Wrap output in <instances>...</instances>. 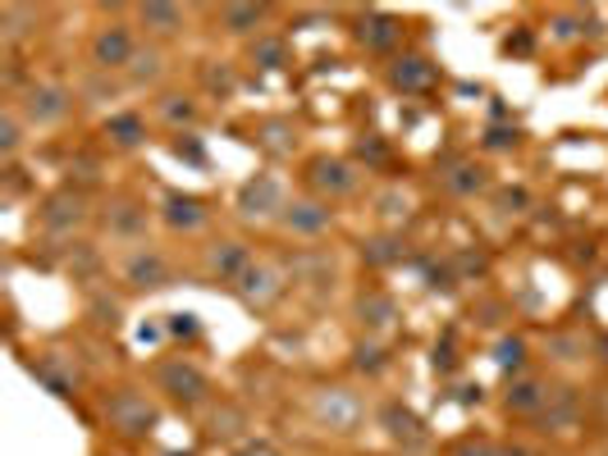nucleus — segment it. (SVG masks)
I'll return each mask as SVG.
<instances>
[{"instance_id":"1","label":"nucleus","mask_w":608,"mask_h":456,"mask_svg":"<svg viewBox=\"0 0 608 456\" xmlns=\"http://www.w3.org/2000/svg\"><path fill=\"white\" fill-rule=\"evenodd\" d=\"M156 388L170 397L174 407L183 411H198L211 402V379H206V369L198 361H188V356H170V361H160L156 365Z\"/></svg>"},{"instance_id":"2","label":"nucleus","mask_w":608,"mask_h":456,"mask_svg":"<svg viewBox=\"0 0 608 456\" xmlns=\"http://www.w3.org/2000/svg\"><path fill=\"white\" fill-rule=\"evenodd\" d=\"M105 424L115 434L124 438H147L156 424H160V411L147 392H137V388H115L105 397Z\"/></svg>"},{"instance_id":"3","label":"nucleus","mask_w":608,"mask_h":456,"mask_svg":"<svg viewBox=\"0 0 608 456\" xmlns=\"http://www.w3.org/2000/svg\"><path fill=\"white\" fill-rule=\"evenodd\" d=\"M14 110L23 114V124H33V128H50V124L69 119V110H74V92L65 88V82L37 78V82H27V88L19 92Z\"/></svg>"},{"instance_id":"4","label":"nucleus","mask_w":608,"mask_h":456,"mask_svg":"<svg viewBox=\"0 0 608 456\" xmlns=\"http://www.w3.org/2000/svg\"><path fill=\"white\" fill-rule=\"evenodd\" d=\"M37 224H42V233H50V238H74L78 228L88 224V202H82V192L60 187V192L42 196V206H37Z\"/></svg>"},{"instance_id":"5","label":"nucleus","mask_w":608,"mask_h":456,"mask_svg":"<svg viewBox=\"0 0 608 456\" xmlns=\"http://www.w3.org/2000/svg\"><path fill=\"white\" fill-rule=\"evenodd\" d=\"M312 411H316V420L325 424L329 434H352L357 424H362V415H367L362 397L348 392V388H320L312 397Z\"/></svg>"},{"instance_id":"6","label":"nucleus","mask_w":608,"mask_h":456,"mask_svg":"<svg viewBox=\"0 0 608 456\" xmlns=\"http://www.w3.org/2000/svg\"><path fill=\"white\" fill-rule=\"evenodd\" d=\"M284 288H289V278L274 270L270 261H252V265H247V274L234 283V297H238L247 310H270L274 301L284 297Z\"/></svg>"},{"instance_id":"7","label":"nucleus","mask_w":608,"mask_h":456,"mask_svg":"<svg viewBox=\"0 0 608 456\" xmlns=\"http://www.w3.org/2000/svg\"><path fill=\"white\" fill-rule=\"evenodd\" d=\"M390 88L398 96H426L435 92V82H439V65L430 60V55H417V50H407V55H394V65H390Z\"/></svg>"},{"instance_id":"8","label":"nucleus","mask_w":608,"mask_h":456,"mask_svg":"<svg viewBox=\"0 0 608 456\" xmlns=\"http://www.w3.org/2000/svg\"><path fill=\"white\" fill-rule=\"evenodd\" d=\"M307 187L320 202H335V196L357 192V169L339 156H316V160H307Z\"/></svg>"},{"instance_id":"9","label":"nucleus","mask_w":608,"mask_h":456,"mask_svg":"<svg viewBox=\"0 0 608 456\" xmlns=\"http://www.w3.org/2000/svg\"><path fill=\"white\" fill-rule=\"evenodd\" d=\"M284 206H289L284 183L274 174H257L238 187V215L243 219H274V215H284Z\"/></svg>"},{"instance_id":"10","label":"nucleus","mask_w":608,"mask_h":456,"mask_svg":"<svg viewBox=\"0 0 608 456\" xmlns=\"http://www.w3.org/2000/svg\"><path fill=\"white\" fill-rule=\"evenodd\" d=\"M170 278H174V270H170V261H165L156 247H137L124 261V283H128V288H137V293L170 288Z\"/></svg>"},{"instance_id":"11","label":"nucleus","mask_w":608,"mask_h":456,"mask_svg":"<svg viewBox=\"0 0 608 456\" xmlns=\"http://www.w3.org/2000/svg\"><path fill=\"white\" fill-rule=\"evenodd\" d=\"M380 424H384V434H390L403 452H426V447H430L426 420H421L417 411H407L403 402H384V407H380Z\"/></svg>"},{"instance_id":"12","label":"nucleus","mask_w":608,"mask_h":456,"mask_svg":"<svg viewBox=\"0 0 608 456\" xmlns=\"http://www.w3.org/2000/svg\"><path fill=\"white\" fill-rule=\"evenodd\" d=\"M133 50H137V42H133V33H128V23H105V27H97V37H92V65H97L101 73L128 69Z\"/></svg>"},{"instance_id":"13","label":"nucleus","mask_w":608,"mask_h":456,"mask_svg":"<svg viewBox=\"0 0 608 456\" xmlns=\"http://www.w3.org/2000/svg\"><path fill=\"white\" fill-rule=\"evenodd\" d=\"M280 224L297 238H320L325 228L335 224V210H329V202H320V196H293L280 215Z\"/></svg>"},{"instance_id":"14","label":"nucleus","mask_w":608,"mask_h":456,"mask_svg":"<svg viewBox=\"0 0 608 456\" xmlns=\"http://www.w3.org/2000/svg\"><path fill=\"white\" fill-rule=\"evenodd\" d=\"M357 42H362V50H371V55H390L403 42V19L384 14V10H367L357 19Z\"/></svg>"},{"instance_id":"15","label":"nucleus","mask_w":608,"mask_h":456,"mask_svg":"<svg viewBox=\"0 0 608 456\" xmlns=\"http://www.w3.org/2000/svg\"><path fill=\"white\" fill-rule=\"evenodd\" d=\"M439 183H444V192H453V196H476V192L489 187V174H485V164L466 160V156H444V164H439Z\"/></svg>"},{"instance_id":"16","label":"nucleus","mask_w":608,"mask_h":456,"mask_svg":"<svg viewBox=\"0 0 608 456\" xmlns=\"http://www.w3.org/2000/svg\"><path fill=\"white\" fill-rule=\"evenodd\" d=\"M160 219H165V228H174V233H198L206 224V202L192 192H165Z\"/></svg>"},{"instance_id":"17","label":"nucleus","mask_w":608,"mask_h":456,"mask_svg":"<svg viewBox=\"0 0 608 456\" xmlns=\"http://www.w3.org/2000/svg\"><path fill=\"white\" fill-rule=\"evenodd\" d=\"M252 261H257V255L247 251L243 242H215V247L206 251V274L234 288V283L247 274V265H252Z\"/></svg>"},{"instance_id":"18","label":"nucleus","mask_w":608,"mask_h":456,"mask_svg":"<svg viewBox=\"0 0 608 456\" xmlns=\"http://www.w3.org/2000/svg\"><path fill=\"white\" fill-rule=\"evenodd\" d=\"M357 320H362L367 333H390L398 324V301H394V293L367 288L362 297H357Z\"/></svg>"},{"instance_id":"19","label":"nucleus","mask_w":608,"mask_h":456,"mask_svg":"<svg viewBox=\"0 0 608 456\" xmlns=\"http://www.w3.org/2000/svg\"><path fill=\"white\" fill-rule=\"evenodd\" d=\"M549 397H554V388H549L544 379H531V375H521L508 384V397H504V407L513 415H540L549 407Z\"/></svg>"},{"instance_id":"20","label":"nucleus","mask_w":608,"mask_h":456,"mask_svg":"<svg viewBox=\"0 0 608 456\" xmlns=\"http://www.w3.org/2000/svg\"><path fill=\"white\" fill-rule=\"evenodd\" d=\"M544 424V434H567L576 420H582V397H576V388H554V397H549V407L536 415Z\"/></svg>"},{"instance_id":"21","label":"nucleus","mask_w":608,"mask_h":456,"mask_svg":"<svg viewBox=\"0 0 608 456\" xmlns=\"http://www.w3.org/2000/svg\"><path fill=\"white\" fill-rule=\"evenodd\" d=\"M27 369H33V379H42L55 397H60V402H74V397H78V375L60 361V352H46L37 365H27Z\"/></svg>"},{"instance_id":"22","label":"nucleus","mask_w":608,"mask_h":456,"mask_svg":"<svg viewBox=\"0 0 608 456\" xmlns=\"http://www.w3.org/2000/svg\"><path fill=\"white\" fill-rule=\"evenodd\" d=\"M362 261H367L371 270H394V265H403V261H407L403 233H375V238H367V242H362Z\"/></svg>"},{"instance_id":"23","label":"nucleus","mask_w":608,"mask_h":456,"mask_svg":"<svg viewBox=\"0 0 608 456\" xmlns=\"http://www.w3.org/2000/svg\"><path fill=\"white\" fill-rule=\"evenodd\" d=\"M105 137L115 141V147H124V151H133V147H143L147 141V119L137 110H115L105 119Z\"/></svg>"},{"instance_id":"24","label":"nucleus","mask_w":608,"mask_h":456,"mask_svg":"<svg viewBox=\"0 0 608 456\" xmlns=\"http://www.w3.org/2000/svg\"><path fill=\"white\" fill-rule=\"evenodd\" d=\"M105 224H110V233H115V238H143L147 233V206H137L133 196H120V202L110 206Z\"/></svg>"},{"instance_id":"25","label":"nucleus","mask_w":608,"mask_h":456,"mask_svg":"<svg viewBox=\"0 0 608 456\" xmlns=\"http://www.w3.org/2000/svg\"><path fill=\"white\" fill-rule=\"evenodd\" d=\"M211 438H219V443H243L247 438V415H243V407L219 402L211 411Z\"/></svg>"},{"instance_id":"26","label":"nucleus","mask_w":608,"mask_h":456,"mask_svg":"<svg viewBox=\"0 0 608 456\" xmlns=\"http://www.w3.org/2000/svg\"><path fill=\"white\" fill-rule=\"evenodd\" d=\"M137 23H143L147 33H156V37H174L183 27V10L179 5H160V0H156V5L137 10Z\"/></svg>"},{"instance_id":"27","label":"nucleus","mask_w":608,"mask_h":456,"mask_svg":"<svg viewBox=\"0 0 608 456\" xmlns=\"http://www.w3.org/2000/svg\"><path fill=\"white\" fill-rule=\"evenodd\" d=\"M352 369H357V375H367V379H380L384 369H390V347L375 342V338L357 342V347H352Z\"/></svg>"},{"instance_id":"28","label":"nucleus","mask_w":608,"mask_h":456,"mask_svg":"<svg viewBox=\"0 0 608 456\" xmlns=\"http://www.w3.org/2000/svg\"><path fill=\"white\" fill-rule=\"evenodd\" d=\"M156 119H165L170 128L198 124V101H192V96H179V92H165V96L156 101Z\"/></svg>"},{"instance_id":"29","label":"nucleus","mask_w":608,"mask_h":456,"mask_svg":"<svg viewBox=\"0 0 608 456\" xmlns=\"http://www.w3.org/2000/svg\"><path fill=\"white\" fill-rule=\"evenodd\" d=\"M266 5H225L219 10V23H225V33L234 37H247V33H257V27L266 23Z\"/></svg>"},{"instance_id":"30","label":"nucleus","mask_w":608,"mask_h":456,"mask_svg":"<svg viewBox=\"0 0 608 456\" xmlns=\"http://www.w3.org/2000/svg\"><path fill=\"white\" fill-rule=\"evenodd\" d=\"M293 124L289 119H266L261 128H257V147L266 151V156H293Z\"/></svg>"},{"instance_id":"31","label":"nucleus","mask_w":608,"mask_h":456,"mask_svg":"<svg viewBox=\"0 0 608 456\" xmlns=\"http://www.w3.org/2000/svg\"><path fill=\"white\" fill-rule=\"evenodd\" d=\"M33 27H37V10H27V5H5V10H0V42H5V46L23 42Z\"/></svg>"},{"instance_id":"32","label":"nucleus","mask_w":608,"mask_h":456,"mask_svg":"<svg viewBox=\"0 0 608 456\" xmlns=\"http://www.w3.org/2000/svg\"><path fill=\"white\" fill-rule=\"evenodd\" d=\"M160 69H165V55H160L156 46H137L124 73H128L133 88H147V82H156V78H160Z\"/></svg>"},{"instance_id":"33","label":"nucleus","mask_w":608,"mask_h":456,"mask_svg":"<svg viewBox=\"0 0 608 456\" xmlns=\"http://www.w3.org/2000/svg\"><path fill=\"white\" fill-rule=\"evenodd\" d=\"M494 365L504 369V375H513V379H521V369H527V342L521 338H499V347H494Z\"/></svg>"},{"instance_id":"34","label":"nucleus","mask_w":608,"mask_h":456,"mask_svg":"<svg viewBox=\"0 0 608 456\" xmlns=\"http://www.w3.org/2000/svg\"><path fill=\"white\" fill-rule=\"evenodd\" d=\"M19 147H23V114L10 105L5 114H0V156L14 160V156H19Z\"/></svg>"},{"instance_id":"35","label":"nucleus","mask_w":608,"mask_h":456,"mask_svg":"<svg viewBox=\"0 0 608 456\" xmlns=\"http://www.w3.org/2000/svg\"><path fill=\"white\" fill-rule=\"evenodd\" d=\"M252 60L261 69H284L289 65V42L284 37H257L252 42Z\"/></svg>"},{"instance_id":"36","label":"nucleus","mask_w":608,"mask_h":456,"mask_svg":"<svg viewBox=\"0 0 608 456\" xmlns=\"http://www.w3.org/2000/svg\"><path fill=\"white\" fill-rule=\"evenodd\" d=\"M586 338L582 333H554L549 338V356L554 361H563V365H572V361H586Z\"/></svg>"},{"instance_id":"37","label":"nucleus","mask_w":608,"mask_h":456,"mask_svg":"<svg viewBox=\"0 0 608 456\" xmlns=\"http://www.w3.org/2000/svg\"><path fill=\"white\" fill-rule=\"evenodd\" d=\"M88 316L101 324V329H120V316H124V306L110 297V293H92L88 297Z\"/></svg>"},{"instance_id":"38","label":"nucleus","mask_w":608,"mask_h":456,"mask_svg":"<svg viewBox=\"0 0 608 456\" xmlns=\"http://www.w3.org/2000/svg\"><path fill=\"white\" fill-rule=\"evenodd\" d=\"M202 82H206V92H211V96H219V101L238 92V78H234V69H229V65H206V69H202Z\"/></svg>"},{"instance_id":"39","label":"nucleus","mask_w":608,"mask_h":456,"mask_svg":"<svg viewBox=\"0 0 608 456\" xmlns=\"http://www.w3.org/2000/svg\"><path fill=\"white\" fill-rule=\"evenodd\" d=\"M69 270H74V274H82V278L97 274V270H101L97 247H92V242H74V251H69Z\"/></svg>"},{"instance_id":"40","label":"nucleus","mask_w":608,"mask_h":456,"mask_svg":"<svg viewBox=\"0 0 608 456\" xmlns=\"http://www.w3.org/2000/svg\"><path fill=\"white\" fill-rule=\"evenodd\" d=\"M449 265H453L458 283H472V278H481V274H485V255H481V251H458Z\"/></svg>"},{"instance_id":"41","label":"nucleus","mask_w":608,"mask_h":456,"mask_svg":"<svg viewBox=\"0 0 608 456\" xmlns=\"http://www.w3.org/2000/svg\"><path fill=\"white\" fill-rule=\"evenodd\" d=\"M174 156L188 160V164H206V147H202V141L192 137V133H179V137H174Z\"/></svg>"},{"instance_id":"42","label":"nucleus","mask_w":608,"mask_h":456,"mask_svg":"<svg viewBox=\"0 0 608 456\" xmlns=\"http://www.w3.org/2000/svg\"><path fill=\"white\" fill-rule=\"evenodd\" d=\"M517 147V128H489L485 133V151H513Z\"/></svg>"},{"instance_id":"43","label":"nucleus","mask_w":608,"mask_h":456,"mask_svg":"<svg viewBox=\"0 0 608 456\" xmlns=\"http://www.w3.org/2000/svg\"><path fill=\"white\" fill-rule=\"evenodd\" d=\"M357 156H362L367 164H384V160H390V147H384L380 137H367L362 147H357Z\"/></svg>"},{"instance_id":"44","label":"nucleus","mask_w":608,"mask_h":456,"mask_svg":"<svg viewBox=\"0 0 608 456\" xmlns=\"http://www.w3.org/2000/svg\"><path fill=\"white\" fill-rule=\"evenodd\" d=\"M234 456H280V452H274V443H266V438H243L234 447Z\"/></svg>"},{"instance_id":"45","label":"nucleus","mask_w":608,"mask_h":456,"mask_svg":"<svg viewBox=\"0 0 608 456\" xmlns=\"http://www.w3.org/2000/svg\"><path fill=\"white\" fill-rule=\"evenodd\" d=\"M380 215H390V219L407 215V196H403V192H384V196H380Z\"/></svg>"},{"instance_id":"46","label":"nucleus","mask_w":608,"mask_h":456,"mask_svg":"<svg viewBox=\"0 0 608 456\" xmlns=\"http://www.w3.org/2000/svg\"><path fill=\"white\" fill-rule=\"evenodd\" d=\"M449 456H499V447H489V443H476V438H466V443H458Z\"/></svg>"},{"instance_id":"47","label":"nucleus","mask_w":608,"mask_h":456,"mask_svg":"<svg viewBox=\"0 0 608 456\" xmlns=\"http://www.w3.org/2000/svg\"><path fill=\"white\" fill-rule=\"evenodd\" d=\"M531 50H536L531 33H513V37H504V55H531Z\"/></svg>"},{"instance_id":"48","label":"nucleus","mask_w":608,"mask_h":456,"mask_svg":"<svg viewBox=\"0 0 608 456\" xmlns=\"http://www.w3.org/2000/svg\"><path fill=\"white\" fill-rule=\"evenodd\" d=\"M170 333L174 338H198V316H170Z\"/></svg>"},{"instance_id":"49","label":"nucleus","mask_w":608,"mask_h":456,"mask_svg":"<svg viewBox=\"0 0 608 456\" xmlns=\"http://www.w3.org/2000/svg\"><path fill=\"white\" fill-rule=\"evenodd\" d=\"M430 365H435V369H444V375H453V369H458V356H453V347H435Z\"/></svg>"},{"instance_id":"50","label":"nucleus","mask_w":608,"mask_h":456,"mask_svg":"<svg viewBox=\"0 0 608 456\" xmlns=\"http://www.w3.org/2000/svg\"><path fill=\"white\" fill-rule=\"evenodd\" d=\"M499 206H527V192H521V187H513V192H499Z\"/></svg>"},{"instance_id":"51","label":"nucleus","mask_w":608,"mask_h":456,"mask_svg":"<svg viewBox=\"0 0 608 456\" xmlns=\"http://www.w3.org/2000/svg\"><path fill=\"white\" fill-rule=\"evenodd\" d=\"M458 402H466V407H472V402H481V384H476V388H462V397H458Z\"/></svg>"},{"instance_id":"52","label":"nucleus","mask_w":608,"mask_h":456,"mask_svg":"<svg viewBox=\"0 0 608 456\" xmlns=\"http://www.w3.org/2000/svg\"><path fill=\"white\" fill-rule=\"evenodd\" d=\"M499 456H531L527 447H499Z\"/></svg>"},{"instance_id":"53","label":"nucleus","mask_w":608,"mask_h":456,"mask_svg":"<svg viewBox=\"0 0 608 456\" xmlns=\"http://www.w3.org/2000/svg\"><path fill=\"white\" fill-rule=\"evenodd\" d=\"M595 352H599V356L608 361V338H599V342H595Z\"/></svg>"},{"instance_id":"54","label":"nucleus","mask_w":608,"mask_h":456,"mask_svg":"<svg viewBox=\"0 0 608 456\" xmlns=\"http://www.w3.org/2000/svg\"><path fill=\"white\" fill-rule=\"evenodd\" d=\"M174 456H183V452H174Z\"/></svg>"}]
</instances>
